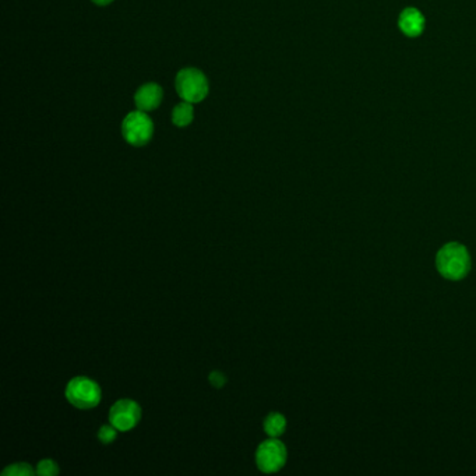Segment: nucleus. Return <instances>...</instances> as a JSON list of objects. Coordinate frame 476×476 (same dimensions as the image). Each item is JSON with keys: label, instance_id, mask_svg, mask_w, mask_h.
Instances as JSON below:
<instances>
[{"label": "nucleus", "instance_id": "f257e3e1", "mask_svg": "<svg viewBox=\"0 0 476 476\" xmlns=\"http://www.w3.org/2000/svg\"><path fill=\"white\" fill-rule=\"evenodd\" d=\"M435 265L445 281L461 283L470 278L474 270V257L465 243L450 240L437 250Z\"/></svg>", "mask_w": 476, "mask_h": 476}, {"label": "nucleus", "instance_id": "f03ea898", "mask_svg": "<svg viewBox=\"0 0 476 476\" xmlns=\"http://www.w3.org/2000/svg\"><path fill=\"white\" fill-rule=\"evenodd\" d=\"M175 87L178 96L191 103L201 102L208 96V88H210L204 73H201L198 69L194 67H186L178 73L175 80Z\"/></svg>", "mask_w": 476, "mask_h": 476}, {"label": "nucleus", "instance_id": "7ed1b4c3", "mask_svg": "<svg viewBox=\"0 0 476 476\" xmlns=\"http://www.w3.org/2000/svg\"><path fill=\"white\" fill-rule=\"evenodd\" d=\"M66 398L80 410H90L99 404L101 388L96 381L79 376L69 381L66 387Z\"/></svg>", "mask_w": 476, "mask_h": 476}, {"label": "nucleus", "instance_id": "20e7f679", "mask_svg": "<svg viewBox=\"0 0 476 476\" xmlns=\"http://www.w3.org/2000/svg\"><path fill=\"white\" fill-rule=\"evenodd\" d=\"M122 134L128 144L143 147L150 143L154 134V125L147 112H130L122 123Z\"/></svg>", "mask_w": 476, "mask_h": 476}, {"label": "nucleus", "instance_id": "39448f33", "mask_svg": "<svg viewBox=\"0 0 476 476\" xmlns=\"http://www.w3.org/2000/svg\"><path fill=\"white\" fill-rule=\"evenodd\" d=\"M288 452L283 442L273 437L271 440L263 442L257 448L255 462L260 471L265 474H273L280 471L285 465Z\"/></svg>", "mask_w": 476, "mask_h": 476}, {"label": "nucleus", "instance_id": "423d86ee", "mask_svg": "<svg viewBox=\"0 0 476 476\" xmlns=\"http://www.w3.org/2000/svg\"><path fill=\"white\" fill-rule=\"evenodd\" d=\"M141 417V410L137 402L131 400L118 401L109 412V420L119 432H127L133 429Z\"/></svg>", "mask_w": 476, "mask_h": 476}, {"label": "nucleus", "instance_id": "0eeeda50", "mask_svg": "<svg viewBox=\"0 0 476 476\" xmlns=\"http://www.w3.org/2000/svg\"><path fill=\"white\" fill-rule=\"evenodd\" d=\"M162 88L159 87L158 84L154 83H148L141 86L136 96H134V102L138 111L143 112H150L154 111L156 108H158L159 103L162 102Z\"/></svg>", "mask_w": 476, "mask_h": 476}, {"label": "nucleus", "instance_id": "6e6552de", "mask_svg": "<svg viewBox=\"0 0 476 476\" xmlns=\"http://www.w3.org/2000/svg\"><path fill=\"white\" fill-rule=\"evenodd\" d=\"M398 24L405 35L417 36L425 30V17L417 9L408 7L401 13Z\"/></svg>", "mask_w": 476, "mask_h": 476}, {"label": "nucleus", "instance_id": "1a4fd4ad", "mask_svg": "<svg viewBox=\"0 0 476 476\" xmlns=\"http://www.w3.org/2000/svg\"><path fill=\"white\" fill-rule=\"evenodd\" d=\"M194 119V109L193 103L183 101L178 103L172 111V122L178 127H186L191 125Z\"/></svg>", "mask_w": 476, "mask_h": 476}, {"label": "nucleus", "instance_id": "9d476101", "mask_svg": "<svg viewBox=\"0 0 476 476\" xmlns=\"http://www.w3.org/2000/svg\"><path fill=\"white\" fill-rule=\"evenodd\" d=\"M264 430L270 437H280L285 433L286 419L283 413H270L264 420Z\"/></svg>", "mask_w": 476, "mask_h": 476}, {"label": "nucleus", "instance_id": "9b49d317", "mask_svg": "<svg viewBox=\"0 0 476 476\" xmlns=\"http://www.w3.org/2000/svg\"><path fill=\"white\" fill-rule=\"evenodd\" d=\"M3 476H31L34 475V468L30 464L20 462V464H13L9 465L3 472Z\"/></svg>", "mask_w": 476, "mask_h": 476}, {"label": "nucleus", "instance_id": "f8f14e48", "mask_svg": "<svg viewBox=\"0 0 476 476\" xmlns=\"http://www.w3.org/2000/svg\"><path fill=\"white\" fill-rule=\"evenodd\" d=\"M36 472H38V475L41 476H55L59 474V468H58L56 462H54L52 460H42L38 464Z\"/></svg>", "mask_w": 476, "mask_h": 476}, {"label": "nucleus", "instance_id": "ddd939ff", "mask_svg": "<svg viewBox=\"0 0 476 476\" xmlns=\"http://www.w3.org/2000/svg\"><path fill=\"white\" fill-rule=\"evenodd\" d=\"M116 427L115 426H102L98 432V439L103 445H109L116 439Z\"/></svg>", "mask_w": 476, "mask_h": 476}, {"label": "nucleus", "instance_id": "4468645a", "mask_svg": "<svg viewBox=\"0 0 476 476\" xmlns=\"http://www.w3.org/2000/svg\"><path fill=\"white\" fill-rule=\"evenodd\" d=\"M210 383H211L214 387L221 388V387H223V384L226 383V378H225V375L221 373V372H213V373L210 375Z\"/></svg>", "mask_w": 476, "mask_h": 476}, {"label": "nucleus", "instance_id": "2eb2a0df", "mask_svg": "<svg viewBox=\"0 0 476 476\" xmlns=\"http://www.w3.org/2000/svg\"><path fill=\"white\" fill-rule=\"evenodd\" d=\"M96 4H98V6H108V4H111L113 0H93Z\"/></svg>", "mask_w": 476, "mask_h": 476}]
</instances>
